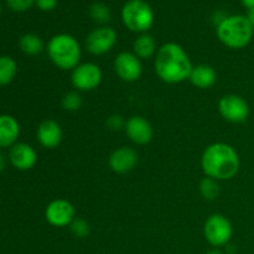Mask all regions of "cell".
Listing matches in <instances>:
<instances>
[{"mask_svg": "<svg viewBox=\"0 0 254 254\" xmlns=\"http://www.w3.org/2000/svg\"><path fill=\"white\" fill-rule=\"evenodd\" d=\"M50 61L62 71H72L81 64L82 49L76 37L68 34H57L46 46Z\"/></svg>", "mask_w": 254, "mask_h": 254, "instance_id": "cell-3", "label": "cell"}, {"mask_svg": "<svg viewBox=\"0 0 254 254\" xmlns=\"http://www.w3.org/2000/svg\"><path fill=\"white\" fill-rule=\"evenodd\" d=\"M247 16H248V19L251 20V22H252L253 26H254V11H250V12H248Z\"/></svg>", "mask_w": 254, "mask_h": 254, "instance_id": "cell-32", "label": "cell"}, {"mask_svg": "<svg viewBox=\"0 0 254 254\" xmlns=\"http://www.w3.org/2000/svg\"><path fill=\"white\" fill-rule=\"evenodd\" d=\"M200 192L205 200L213 201L220 196V184L211 178H203L200 183Z\"/></svg>", "mask_w": 254, "mask_h": 254, "instance_id": "cell-22", "label": "cell"}, {"mask_svg": "<svg viewBox=\"0 0 254 254\" xmlns=\"http://www.w3.org/2000/svg\"><path fill=\"white\" fill-rule=\"evenodd\" d=\"M216 35L226 47L241 50L252 41L254 26L247 15H228L216 26Z\"/></svg>", "mask_w": 254, "mask_h": 254, "instance_id": "cell-4", "label": "cell"}, {"mask_svg": "<svg viewBox=\"0 0 254 254\" xmlns=\"http://www.w3.org/2000/svg\"><path fill=\"white\" fill-rule=\"evenodd\" d=\"M19 46L20 50L27 56H37L46 49L41 37L32 32L25 34L20 37Z\"/></svg>", "mask_w": 254, "mask_h": 254, "instance_id": "cell-19", "label": "cell"}, {"mask_svg": "<svg viewBox=\"0 0 254 254\" xmlns=\"http://www.w3.org/2000/svg\"><path fill=\"white\" fill-rule=\"evenodd\" d=\"M124 26L135 34H145L154 25V12L145 0H129L122 9Z\"/></svg>", "mask_w": 254, "mask_h": 254, "instance_id": "cell-5", "label": "cell"}, {"mask_svg": "<svg viewBox=\"0 0 254 254\" xmlns=\"http://www.w3.org/2000/svg\"><path fill=\"white\" fill-rule=\"evenodd\" d=\"M227 16H228V15L226 14L225 11H216L215 14H213V16H212L213 24H215L216 26H217V25H220L221 22H222L223 20H225Z\"/></svg>", "mask_w": 254, "mask_h": 254, "instance_id": "cell-28", "label": "cell"}, {"mask_svg": "<svg viewBox=\"0 0 254 254\" xmlns=\"http://www.w3.org/2000/svg\"><path fill=\"white\" fill-rule=\"evenodd\" d=\"M45 218L49 225L54 227H69V225L76 218V208L68 200L56 198L52 200L45 208Z\"/></svg>", "mask_w": 254, "mask_h": 254, "instance_id": "cell-11", "label": "cell"}, {"mask_svg": "<svg viewBox=\"0 0 254 254\" xmlns=\"http://www.w3.org/2000/svg\"><path fill=\"white\" fill-rule=\"evenodd\" d=\"M89 15L94 22L99 24L101 26H106L107 22L111 21V9L103 2H94L89 7Z\"/></svg>", "mask_w": 254, "mask_h": 254, "instance_id": "cell-21", "label": "cell"}, {"mask_svg": "<svg viewBox=\"0 0 254 254\" xmlns=\"http://www.w3.org/2000/svg\"><path fill=\"white\" fill-rule=\"evenodd\" d=\"M83 104V99L78 91H71L62 98V108L67 112H76Z\"/></svg>", "mask_w": 254, "mask_h": 254, "instance_id": "cell-23", "label": "cell"}, {"mask_svg": "<svg viewBox=\"0 0 254 254\" xmlns=\"http://www.w3.org/2000/svg\"><path fill=\"white\" fill-rule=\"evenodd\" d=\"M69 230H71L72 235L77 238H86L89 235V232H91L88 221L81 217L74 218L73 222L69 225Z\"/></svg>", "mask_w": 254, "mask_h": 254, "instance_id": "cell-24", "label": "cell"}, {"mask_svg": "<svg viewBox=\"0 0 254 254\" xmlns=\"http://www.w3.org/2000/svg\"><path fill=\"white\" fill-rule=\"evenodd\" d=\"M118 41L116 30L109 26H98L92 30L86 39V49L93 56H102L113 50Z\"/></svg>", "mask_w": 254, "mask_h": 254, "instance_id": "cell-9", "label": "cell"}, {"mask_svg": "<svg viewBox=\"0 0 254 254\" xmlns=\"http://www.w3.org/2000/svg\"><path fill=\"white\" fill-rule=\"evenodd\" d=\"M127 121L124 119V117H122L121 114H112L108 119H107V127H108L111 130L113 131H119L122 129L126 128Z\"/></svg>", "mask_w": 254, "mask_h": 254, "instance_id": "cell-26", "label": "cell"}, {"mask_svg": "<svg viewBox=\"0 0 254 254\" xmlns=\"http://www.w3.org/2000/svg\"><path fill=\"white\" fill-rule=\"evenodd\" d=\"M154 68L161 81L178 84L189 79L193 66L183 46L176 42H166L158 49L154 57Z\"/></svg>", "mask_w": 254, "mask_h": 254, "instance_id": "cell-1", "label": "cell"}, {"mask_svg": "<svg viewBox=\"0 0 254 254\" xmlns=\"http://www.w3.org/2000/svg\"><path fill=\"white\" fill-rule=\"evenodd\" d=\"M36 138L42 148L55 149L61 144L64 130L59 122L54 119H45L37 127Z\"/></svg>", "mask_w": 254, "mask_h": 254, "instance_id": "cell-15", "label": "cell"}, {"mask_svg": "<svg viewBox=\"0 0 254 254\" xmlns=\"http://www.w3.org/2000/svg\"><path fill=\"white\" fill-rule=\"evenodd\" d=\"M124 130L129 140L136 145H146L154 138V129L150 122L141 116L130 117L127 121Z\"/></svg>", "mask_w": 254, "mask_h": 254, "instance_id": "cell-12", "label": "cell"}, {"mask_svg": "<svg viewBox=\"0 0 254 254\" xmlns=\"http://www.w3.org/2000/svg\"><path fill=\"white\" fill-rule=\"evenodd\" d=\"M9 163L19 171H29L36 165L37 153L30 144L16 143L9 149Z\"/></svg>", "mask_w": 254, "mask_h": 254, "instance_id": "cell-14", "label": "cell"}, {"mask_svg": "<svg viewBox=\"0 0 254 254\" xmlns=\"http://www.w3.org/2000/svg\"><path fill=\"white\" fill-rule=\"evenodd\" d=\"M35 5L42 11H51L57 6V0H36Z\"/></svg>", "mask_w": 254, "mask_h": 254, "instance_id": "cell-27", "label": "cell"}, {"mask_svg": "<svg viewBox=\"0 0 254 254\" xmlns=\"http://www.w3.org/2000/svg\"><path fill=\"white\" fill-rule=\"evenodd\" d=\"M203 236L212 247H225L232 240L233 226L226 216L213 213L207 217L203 225Z\"/></svg>", "mask_w": 254, "mask_h": 254, "instance_id": "cell-6", "label": "cell"}, {"mask_svg": "<svg viewBox=\"0 0 254 254\" xmlns=\"http://www.w3.org/2000/svg\"><path fill=\"white\" fill-rule=\"evenodd\" d=\"M7 160H9V159L5 156V154L2 153V151H0V173H1V171H4V169L6 168Z\"/></svg>", "mask_w": 254, "mask_h": 254, "instance_id": "cell-29", "label": "cell"}, {"mask_svg": "<svg viewBox=\"0 0 254 254\" xmlns=\"http://www.w3.org/2000/svg\"><path fill=\"white\" fill-rule=\"evenodd\" d=\"M139 161L138 151L131 146H121L109 155L108 164L112 171L119 175L130 173Z\"/></svg>", "mask_w": 254, "mask_h": 254, "instance_id": "cell-13", "label": "cell"}, {"mask_svg": "<svg viewBox=\"0 0 254 254\" xmlns=\"http://www.w3.org/2000/svg\"><path fill=\"white\" fill-rule=\"evenodd\" d=\"M205 254H223V252L222 251H220V248H213V250L208 251V252Z\"/></svg>", "mask_w": 254, "mask_h": 254, "instance_id": "cell-31", "label": "cell"}, {"mask_svg": "<svg viewBox=\"0 0 254 254\" xmlns=\"http://www.w3.org/2000/svg\"><path fill=\"white\" fill-rule=\"evenodd\" d=\"M0 11H1V5H0Z\"/></svg>", "mask_w": 254, "mask_h": 254, "instance_id": "cell-33", "label": "cell"}, {"mask_svg": "<svg viewBox=\"0 0 254 254\" xmlns=\"http://www.w3.org/2000/svg\"><path fill=\"white\" fill-rule=\"evenodd\" d=\"M103 81V72L94 62L79 64L71 73V83L78 92H91Z\"/></svg>", "mask_w": 254, "mask_h": 254, "instance_id": "cell-7", "label": "cell"}, {"mask_svg": "<svg viewBox=\"0 0 254 254\" xmlns=\"http://www.w3.org/2000/svg\"><path fill=\"white\" fill-rule=\"evenodd\" d=\"M201 168L207 178L217 181L231 180L240 171L241 159L232 145L218 141L210 144L203 150Z\"/></svg>", "mask_w": 254, "mask_h": 254, "instance_id": "cell-2", "label": "cell"}, {"mask_svg": "<svg viewBox=\"0 0 254 254\" xmlns=\"http://www.w3.org/2000/svg\"><path fill=\"white\" fill-rule=\"evenodd\" d=\"M114 71L124 82L138 81L143 74V62L134 52L122 51L114 59Z\"/></svg>", "mask_w": 254, "mask_h": 254, "instance_id": "cell-10", "label": "cell"}, {"mask_svg": "<svg viewBox=\"0 0 254 254\" xmlns=\"http://www.w3.org/2000/svg\"><path fill=\"white\" fill-rule=\"evenodd\" d=\"M218 112L225 121L240 124L250 117V104L238 94H226L218 102Z\"/></svg>", "mask_w": 254, "mask_h": 254, "instance_id": "cell-8", "label": "cell"}, {"mask_svg": "<svg viewBox=\"0 0 254 254\" xmlns=\"http://www.w3.org/2000/svg\"><path fill=\"white\" fill-rule=\"evenodd\" d=\"M133 52L140 60H148L155 57L158 52V45L150 34H140L133 44Z\"/></svg>", "mask_w": 254, "mask_h": 254, "instance_id": "cell-18", "label": "cell"}, {"mask_svg": "<svg viewBox=\"0 0 254 254\" xmlns=\"http://www.w3.org/2000/svg\"><path fill=\"white\" fill-rule=\"evenodd\" d=\"M189 81L196 88H211L217 82V72L210 64H197V66H193L190 77H189Z\"/></svg>", "mask_w": 254, "mask_h": 254, "instance_id": "cell-17", "label": "cell"}, {"mask_svg": "<svg viewBox=\"0 0 254 254\" xmlns=\"http://www.w3.org/2000/svg\"><path fill=\"white\" fill-rule=\"evenodd\" d=\"M20 124L10 114H0V149H10L19 143Z\"/></svg>", "mask_w": 254, "mask_h": 254, "instance_id": "cell-16", "label": "cell"}, {"mask_svg": "<svg viewBox=\"0 0 254 254\" xmlns=\"http://www.w3.org/2000/svg\"><path fill=\"white\" fill-rule=\"evenodd\" d=\"M243 4V6L250 11H254V0H241Z\"/></svg>", "mask_w": 254, "mask_h": 254, "instance_id": "cell-30", "label": "cell"}, {"mask_svg": "<svg viewBox=\"0 0 254 254\" xmlns=\"http://www.w3.org/2000/svg\"><path fill=\"white\" fill-rule=\"evenodd\" d=\"M36 0H6V4L10 10L16 12H22L29 10Z\"/></svg>", "mask_w": 254, "mask_h": 254, "instance_id": "cell-25", "label": "cell"}, {"mask_svg": "<svg viewBox=\"0 0 254 254\" xmlns=\"http://www.w3.org/2000/svg\"><path fill=\"white\" fill-rule=\"evenodd\" d=\"M17 73V64L12 57L0 56V87L7 86L15 79Z\"/></svg>", "mask_w": 254, "mask_h": 254, "instance_id": "cell-20", "label": "cell"}]
</instances>
